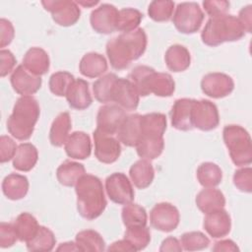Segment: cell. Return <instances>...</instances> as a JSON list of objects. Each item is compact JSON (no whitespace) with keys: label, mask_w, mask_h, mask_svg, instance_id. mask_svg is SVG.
Instances as JSON below:
<instances>
[{"label":"cell","mask_w":252,"mask_h":252,"mask_svg":"<svg viewBox=\"0 0 252 252\" xmlns=\"http://www.w3.org/2000/svg\"><path fill=\"white\" fill-rule=\"evenodd\" d=\"M147 47V34L138 28L111 38L106 43V54L110 65L116 70L127 68L132 61L139 59Z\"/></svg>","instance_id":"6da1fadb"},{"label":"cell","mask_w":252,"mask_h":252,"mask_svg":"<svg viewBox=\"0 0 252 252\" xmlns=\"http://www.w3.org/2000/svg\"><path fill=\"white\" fill-rule=\"evenodd\" d=\"M77 195V210L86 220L98 218L106 207L103 186L100 179L85 173L75 185Z\"/></svg>","instance_id":"7a4b0ae2"},{"label":"cell","mask_w":252,"mask_h":252,"mask_svg":"<svg viewBox=\"0 0 252 252\" xmlns=\"http://www.w3.org/2000/svg\"><path fill=\"white\" fill-rule=\"evenodd\" d=\"M40 109L37 100L32 95H22L13 107V112L7 120L8 132L17 140L25 141L31 138Z\"/></svg>","instance_id":"3957f363"},{"label":"cell","mask_w":252,"mask_h":252,"mask_svg":"<svg viewBox=\"0 0 252 252\" xmlns=\"http://www.w3.org/2000/svg\"><path fill=\"white\" fill-rule=\"evenodd\" d=\"M129 80L142 96L151 94L158 96H170L175 91V83L169 74L156 72L154 68L145 65L135 67L129 74Z\"/></svg>","instance_id":"277c9868"},{"label":"cell","mask_w":252,"mask_h":252,"mask_svg":"<svg viewBox=\"0 0 252 252\" xmlns=\"http://www.w3.org/2000/svg\"><path fill=\"white\" fill-rule=\"evenodd\" d=\"M244 34L237 17L225 14L210 18L201 32V38L206 45L218 46L226 41L238 40Z\"/></svg>","instance_id":"5b68a950"},{"label":"cell","mask_w":252,"mask_h":252,"mask_svg":"<svg viewBox=\"0 0 252 252\" xmlns=\"http://www.w3.org/2000/svg\"><path fill=\"white\" fill-rule=\"evenodd\" d=\"M223 142L232 162L237 166L249 165L252 161V145L249 133L239 125H226L222 131Z\"/></svg>","instance_id":"8992f818"},{"label":"cell","mask_w":252,"mask_h":252,"mask_svg":"<svg viewBox=\"0 0 252 252\" xmlns=\"http://www.w3.org/2000/svg\"><path fill=\"white\" fill-rule=\"evenodd\" d=\"M204 20V13L196 2H182L175 8L172 22L181 33H194L199 31Z\"/></svg>","instance_id":"52a82bcc"},{"label":"cell","mask_w":252,"mask_h":252,"mask_svg":"<svg viewBox=\"0 0 252 252\" xmlns=\"http://www.w3.org/2000/svg\"><path fill=\"white\" fill-rule=\"evenodd\" d=\"M44 9L51 13L53 21L62 27H69L80 19L81 10L75 1L47 0L41 2Z\"/></svg>","instance_id":"ba28073f"},{"label":"cell","mask_w":252,"mask_h":252,"mask_svg":"<svg viewBox=\"0 0 252 252\" xmlns=\"http://www.w3.org/2000/svg\"><path fill=\"white\" fill-rule=\"evenodd\" d=\"M108 198L118 205H126L134 200V189L129 178L122 172H114L105 179Z\"/></svg>","instance_id":"9c48e42d"},{"label":"cell","mask_w":252,"mask_h":252,"mask_svg":"<svg viewBox=\"0 0 252 252\" xmlns=\"http://www.w3.org/2000/svg\"><path fill=\"white\" fill-rule=\"evenodd\" d=\"M192 124L202 131L216 129L220 123L218 107L210 100H194L192 107Z\"/></svg>","instance_id":"30bf717a"},{"label":"cell","mask_w":252,"mask_h":252,"mask_svg":"<svg viewBox=\"0 0 252 252\" xmlns=\"http://www.w3.org/2000/svg\"><path fill=\"white\" fill-rule=\"evenodd\" d=\"M180 215L175 206L162 202L156 204L150 213V221L153 227L163 232L174 230L179 224Z\"/></svg>","instance_id":"8fae6325"},{"label":"cell","mask_w":252,"mask_h":252,"mask_svg":"<svg viewBox=\"0 0 252 252\" xmlns=\"http://www.w3.org/2000/svg\"><path fill=\"white\" fill-rule=\"evenodd\" d=\"M94 156L102 163L115 162L121 154V146L113 135L104 133L98 129L94 131Z\"/></svg>","instance_id":"7c38bea8"},{"label":"cell","mask_w":252,"mask_h":252,"mask_svg":"<svg viewBox=\"0 0 252 252\" xmlns=\"http://www.w3.org/2000/svg\"><path fill=\"white\" fill-rule=\"evenodd\" d=\"M140 94L129 79L117 78L110 93V102H115L124 110L132 111L138 107Z\"/></svg>","instance_id":"4fadbf2b"},{"label":"cell","mask_w":252,"mask_h":252,"mask_svg":"<svg viewBox=\"0 0 252 252\" xmlns=\"http://www.w3.org/2000/svg\"><path fill=\"white\" fill-rule=\"evenodd\" d=\"M201 89L210 97L221 98L232 93L234 82L230 76L224 73H209L203 77Z\"/></svg>","instance_id":"5bb4252c"},{"label":"cell","mask_w":252,"mask_h":252,"mask_svg":"<svg viewBox=\"0 0 252 252\" xmlns=\"http://www.w3.org/2000/svg\"><path fill=\"white\" fill-rule=\"evenodd\" d=\"M118 10L111 4H101L91 13L90 22L93 30L98 33L109 34L116 31Z\"/></svg>","instance_id":"9a60e30c"},{"label":"cell","mask_w":252,"mask_h":252,"mask_svg":"<svg viewBox=\"0 0 252 252\" xmlns=\"http://www.w3.org/2000/svg\"><path fill=\"white\" fill-rule=\"evenodd\" d=\"M125 110L117 104H105L99 107L96 116V129L114 135L126 118Z\"/></svg>","instance_id":"2e32d148"},{"label":"cell","mask_w":252,"mask_h":252,"mask_svg":"<svg viewBox=\"0 0 252 252\" xmlns=\"http://www.w3.org/2000/svg\"><path fill=\"white\" fill-rule=\"evenodd\" d=\"M10 82L13 90L21 95H32L41 87L42 80L29 72L23 65H19L12 73Z\"/></svg>","instance_id":"e0dca14e"},{"label":"cell","mask_w":252,"mask_h":252,"mask_svg":"<svg viewBox=\"0 0 252 252\" xmlns=\"http://www.w3.org/2000/svg\"><path fill=\"white\" fill-rule=\"evenodd\" d=\"M203 226L210 236L220 238L229 233L231 220L228 213L222 208L206 214Z\"/></svg>","instance_id":"ac0fdd59"},{"label":"cell","mask_w":252,"mask_h":252,"mask_svg":"<svg viewBox=\"0 0 252 252\" xmlns=\"http://www.w3.org/2000/svg\"><path fill=\"white\" fill-rule=\"evenodd\" d=\"M65 96L68 104L78 110L88 108L93 102L89 83L84 79H75L70 85Z\"/></svg>","instance_id":"d6986e66"},{"label":"cell","mask_w":252,"mask_h":252,"mask_svg":"<svg viewBox=\"0 0 252 252\" xmlns=\"http://www.w3.org/2000/svg\"><path fill=\"white\" fill-rule=\"evenodd\" d=\"M195 99L179 98L175 100L170 111L172 126L180 131H189L193 129L192 124V107Z\"/></svg>","instance_id":"ffe728a7"},{"label":"cell","mask_w":252,"mask_h":252,"mask_svg":"<svg viewBox=\"0 0 252 252\" xmlns=\"http://www.w3.org/2000/svg\"><path fill=\"white\" fill-rule=\"evenodd\" d=\"M65 152L68 157L75 159H85L91 156L92 143L88 134L82 131L72 133L65 145Z\"/></svg>","instance_id":"44dd1931"},{"label":"cell","mask_w":252,"mask_h":252,"mask_svg":"<svg viewBox=\"0 0 252 252\" xmlns=\"http://www.w3.org/2000/svg\"><path fill=\"white\" fill-rule=\"evenodd\" d=\"M141 115L138 113L127 115L119 126L116 136L119 142L127 147H135L141 137Z\"/></svg>","instance_id":"7402d4cb"},{"label":"cell","mask_w":252,"mask_h":252,"mask_svg":"<svg viewBox=\"0 0 252 252\" xmlns=\"http://www.w3.org/2000/svg\"><path fill=\"white\" fill-rule=\"evenodd\" d=\"M22 65L32 74L40 77L48 71L50 60L45 50L40 47H32L26 52Z\"/></svg>","instance_id":"603a6c76"},{"label":"cell","mask_w":252,"mask_h":252,"mask_svg":"<svg viewBox=\"0 0 252 252\" xmlns=\"http://www.w3.org/2000/svg\"><path fill=\"white\" fill-rule=\"evenodd\" d=\"M196 205L202 213L208 214L222 209L225 205V198L222 192L215 187L205 188L198 193L196 197Z\"/></svg>","instance_id":"cb8c5ba5"},{"label":"cell","mask_w":252,"mask_h":252,"mask_svg":"<svg viewBox=\"0 0 252 252\" xmlns=\"http://www.w3.org/2000/svg\"><path fill=\"white\" fill-rule=\"evenodd\" d=\"M164 61L167 68L172 72L177 73L185 71L191 63L190 52L183 45H171L165 51Z\"/></svg>","instance_id":"d4e9b609"},{"label":"cell","mask_w":252,"mask_h":252,"mask_svg":"<svg viewBox=\"0 0 252 252\" xmlns=\"http://www.w3.org/2000/svg\"><path fill=\"white\" fill-rule=\"evenodd\" d=\"M137 154L144 159H155L158 158L164 148L163 136L143 135L135 146Z\"/></svg>","instance_id":"484cf974"},{"label":"cell","mask_w":252,"mask_h":252,"mask_svg":"<svg viewBox=\"0 0 252 252\" xmlns=\"http://www.w3.org/2000/svg\"><path fill=\"white\" fill-rule=\"evenodd\" d=\"M38 153L36 148L31 143H22L18 146L13 158V166L19 171H30L36 164Z\"/></svg>","instance_id":"4316f807"},{"label":"cell","mask_w":252,"mask_h":252,"mask_svg":"<svg viewBox=\"0 0 252 252\" xmlns=\"http://www.w3.org/2000/svg\"><path fill=\"white\" fill-rule=\"evenodd\" d=\"M2 191L8 199L13 201L20 200L29 191V180L22 174L11 173L3 179Z\"/></svg>","instance_id":"83f0119b"},{"label":"cell","mask_w":252,"mask_h":252,"mask_svg":"<svg viewBox=\"0 0 252 252\" xmlns=\"http://www.w3.org/2000/svg\"><path fill=\"white\" fill-rule=\"evenodd\" d=\"M79 69L85 77L97 78L107 70V61L103 55L96 52H90L82 57Z\"/></svg>","instance_id":"f1b7e54d"},{"label":"cell","mask_w":252,"mask_h":252,"mask_svg":"<svg viewBox=\"0 0 252 252\" xmlns=\"http://www.w3.org/2000/svg\"><path fill=\"white\" fill-rule=\"evenodd\" d=\"M132 183L139 189L149 187L155 177V170L148 159H139L132 164L129 170Z\"/></svg>","instance_id":"f546056e"},{"label":"cell","mask_w":252,"mask_h":252,"mask_svg":"<svg viewBox=\"0 0 252 252\" xmlns=\"http://www.w3.org/2000/svg\"><path fill=\"white\" fill-rule=\"evenodd\" d=\"M71 130V117L70 114L65 111L59 113L53 120L50 131H49V141L52 146L61 147L65 145Z\"/></svg>","instance_id":"4dcf8cb0"},{"label":"cell","mask_w":252,"mask_h":252,"mask_svg":"<svg viewBox=\"0 0 252 252\" xmlns=\"http://www.w3.org/2000/svg\"><path fill=\"white\" fill-rule=\"evenodd\" d=\"M85 173L86 170L82 163L65 160L58 166L56 170V177L61 185L73 187Z\"/></svg>","instance_id":"1f68e13d"},{"label":"cell","mask_w":252,"mask_h":252,"mask_svg":"<svg viewBox=\"0 0 252 252\" xmlns=\"http://www.w3.org/2000/svg\"><path fill=\"white\" fill-rule=\"evenodd\" d=\"M166 123L167 121L165 115L159 112H152L145 115H141V136H163L166 130Z\"/></svg>","instance_id":"d6a6232c"},{"label":"cell","mask_w":252,"mask_h":252,"mask_svg":"<svg viewBox=\"0 0 252 252\" xmlns=\"http://www.w3.org/2000/svg\"><path fill=\"white\" fill-rule=\"evenodd\" d=\"M13 224H14L18 239L26 243L35 235L39 227L36 219L30 213L20 214L15 220Z\"/></svg>","instance_id":"836d02e7"},{"label":"cell","mask_w":252,"mask_h":252,"mask_svg":"<svg viewBox=\"0 0 252 252\" xmlns=\"http://www.w3.org/2000/svg\"><path fill=\"white\" fill-rule=\"evenodd\" d=\"M76 244L80 251L99 252L105 249V242L101 235L93 229L82 230L76 235Z\"/></svg>","instance_id":"e575fe53"},{"label":"cell","mask_w":252,"mask_h":252,"mask_svg":"<svg viewBox=\"0 0 252 252\" xmlns=\"http://www.w3.org/2000/svg\"><path fill=\"white\" fill-rule=\"evenodd\" d=\"M197 179L205 188L216 187L221 182L222 171L214 162H203L197 168Z\"/></svg>","instance_id":"d590c367"},{"label":"cell","mask_w":252,"mask_h":252,"mask_svg":"<svg viewBox=\"0 0 252 252\" xmlns=\"http://www.w3.org/2000/svg\"><path fill=\"white\" fill-rule=\"evenodd\" d=\"M56 243L54 233L47 227L39 225L35 235L27 242L29 251H51Z\"/></svg>","instance_id":"8d00e7d4"},{"label":"cell","mask_w":252,"mask_h":252,"mask_svg":"<svg viewBox=\"0 0 252 252\" xmlns=\"http://www.w3.org/2000/svg\"><path fill=\"white\" fill-rule=\"evenodd\" d=\"M124 239L128 241L136 251L145 249L151 241V233L146 225L126 227Z\"/></svg>","instance_id":"74e56055"},{"label":"cell","mask_w":252,"mask_h":252,"mask_svg":"<svg viewBox=\"0 0 252 252\" xmlns=\"http://www.w3.org/2000/svg\"><path fill=\"white\" fill-rule=\"evenodd\" d=\"M143 19V14L133 8H124L118 12V21L116 31L129 32L136 29L140 25Z\"/></svg>","instance_id":"f35d334b"},{"label":"cell","mask_w":252,"mask_h":252,"mask_svg":"<svg viewBox=\"0 0 252 252\" xmlns=\"http://www.w3.org/2000/svg\"><path fill=\"white\" fill-rule=\"evenodd\" d=\"M121 216L123 223L126 227L147 224V212L143 207L137 204H126L122 209Z\"/></svg>","instance_id":"ab89813d"},{"label":"cell","mask_w":252,"mask_h":252,"mask_svg":"<svg viewBox=\"0 0 252 252\" xmlns=\"http://www.w3.org/2000/svg\"><path fill=\"white\" fill-rule=\"evenodd\" d=\"M174 2L169 0L152 1L148 8L149 17L155 22H167L173 16Z\"/></svg>","instance_id":"60d3db41"},{"label":"cell","mask_w":252,"mask_h":252,"mask_svg":"<svg viewBox=\"0 0 252 252\" xmlns=\"http://www.w3.org/2000/svg\"><path fill=\"white\" fill-rule=\"evenodd\" d=\"M118 77L113 73H108L97 79L93 85L94 97L101 103L110 102V93L115 80Z\"/></svg>","instance_id":"b9f144b4"},{"label":"cell","mask_w":252,"mask_h":252,"mask_svg":"<svg viewBox=\"0 0 252 252\" xmlns=\"http://www.w3.org/2000/svg\"><path fill=\"white\" fill-rule=\"evenodd\" d=\"M75 80L74 76L66 71H59L53 73L49 78V89L50 92L57 96H65L66 93Z\"/></svg>","instance_id":"7bdbcfd3"},{"label":"cell","mask_w":252,"mask_h":252,"mask_svg":"<svg viewBox=\"0 0 252 252\" xmlns=\"http://www.w3.org/2000/svg\"><path fill=\"white\" fill-rule=\"evenodd\" d=\"M180 243L186 251H197L207 248L210 244V239L201 231H190L181 235Z\"/></svg>","instance_id":"ee69618b"},{"label":"cell","mask_w":252,"mask_h":252,"mask_svg":"<svg viewBox=\"0 0 252 252\" xmlns=\"http://www.w3.org/2000/svg\"><path fill=\"white\" fill-rule=\"evenodd\" d=\"M233 184L241 192L250 193L252 191V169L251 167H242L233 174Z\"/></svg>","instance_id":"f6af8a7d"},{"label":"cell","mask_w":252,"mask_h":252,"mask_svg":"<svg viewBox=\"0 0 252 252\" xmlns=\"http://www.w3.org/2000/svg\"><path fill=\"white\" fill-rule=\"evenodd\" d=\"M19 240L14 224L2 221L0 223V246L1 248H8Z\"/></svg>","instance_id":"bcb514c9"},{"label":"cell","mask_w":252,"mask_h":252,"mask_svg":"<svg viewBox=\"0 0 252 252\" xmlns=\"http://www.w3.org/2000/svg\"><path fill=\"white\" fill-rule=\"evenodd\" d=\"M18 146L14 142L13 139H11L8 136H1L0 137V162L4 163L9 161L10 159H13Z\"/></svg>","instance_id":"7dc6e473"},{"label":"cell","mask_w":252,"mask_h":252,"mask_svg":"<svg viewBox=\"0 0 252 252\" xmlns=\"http://www.w3.org/2000/svg\"><path fill=\"white\" fill-rule=\"evenodd\" d=\"M203 7L206 13L211 17H219L225 15L229 10V2L228 1H204Z\"/></svg>","instance_id":"c3c4849f"},{"label":"cell","mask_w":252,"mask_h":252,"mask_svg":"<svg viewBox=\"0 0 252 252\" xmlns=\"http://www.w3.org/2000/svg\"><path fill=\"white\" fill-rule=\"evenodd\" d=\"M17 60L14 54L7 49L0 50V75L1 77L7 76L9 73L14 71V67Z\"/></svg>","instance_id":"681fc988"},{"label":"cell","mask_w":252,"mask_h":252,"mask_svg":"<svg viewBox=\"0 0 252 252\" xmlns=\"http://www.w3.org/2000/svg\"><path fill=\"white\" fill-rule=\"evenodd\" d=\"M15 35V31L12 23L2 18L0 20V47L3 49V47L9 45Z\"/></svg>","instance_id":"f907efd6"},{"label":"cell","mask_w":252,"mask_h":252,"mask_svg":"<svg viewBox=\"0 0 252 252\" xmlns=\"http://www.w3.org/2000/svg\"><path fill=\"white\" fill-rule=\"evenodd\" d=\"M237 19L240 22L244 32L250 33L251 28H252V6L248 5V6L243 7L239 11V15H238Z\"/></svg>","instance_id":"816d5d0a"},{"label":"cell","mask_w":252,"mask_h":252,"mask_svg":"<svg viewBox=\"0 0 252 252\" xmlns=\"http://www.w3.org/2000/svg\"><path fill=\"white\" fill-rule=\"evenodd\" d=\"M182 249L183 248H182L179 240L172 236L165 238L161 242V245L159 247L160 252H166V251H178L179 252V251H182Z\"/></svg>","instance_id":"f5cc1de1"},{"label":"cell","mask_w":252,"mask_h":252,"mask_svg":"<svg viewBox=\"0 0 252 252\" xmlns=\"http://www.w3.org/2000/svg\"><path fill=\"white\" fill-rule=\"evenodd\" d=\"M213 251L216 252H220V251H238V247L236 246V244L230 240V239H224V240H220L217 241L214 245V247L212 248Z\"/></svg>","instance_id":"db71d44e"},{"label":"cell","mask_w":252,"mask_h":252,"mask_svg":"<svg viewBox=\"0 0 252 252\" xmlns=\"http://www.w3.org/2000/svg\"><path fill=\"white\" fill-rule=\"evenodd\" d=\"M108 251H136L134 247L125 239L113 242L108 248Z\"/></svg>","instance_id":"11a10c76"},{"label":"cell","mask_w":252,"mask_h":252,"mask_svg":"<svg viewBox=\"0 0 252 252\" xmlns=\"http://www.w3.org/2000/svg\"><path fill=\"white\" fill-rule=\"evenodd\" d=\"M57 251H80L76 242H64L61 243L58 248Z\"/></svg>","instance_id":"9f6ffc18"},{"label":"cell","mask_w":252,"mask_h":252,"mask_svg":"<svg viewBox=\"0 0 252 252\" xmlns=\"http://www.w3.org/2000/svg\"><path fill=\"white\" fill-rule=\"evenodd\" d=\"M76 3L78 5H81L85 8H90V7H93V6H95L96 4H98V1H85V0H82V1H76Z\"/></svg>","instance_id":"6f0895ef"}]
</instances>
